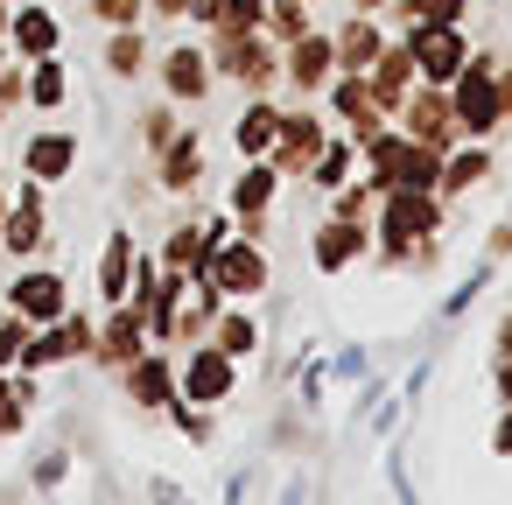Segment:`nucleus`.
I'll return each mask as SVG.
<instances>
[{"instance_id":"obj_1","label":"nucleus","mask_w":512,"mask_h":505,"mask_svg":"<svg viewBox=\"0 0 512 505\" xmlns=\"http://www.w3.org/2000/svg\"><path fill=\"white\" fill-rule=\"evenodd\" d=\"M421 64H428L435 78H449V71L463 64V50H456V36H421Z\"/></svg>"},{"instance_id":"obj_2","label":"nucleus","mask_w":512,"mask_h":505,"mask_svg":"<svg viewBox=\"0 0 512 505\" xmlns=\"http://www.w3.org/2000/svg\"><path fill=\"white\" fill-rule=\"evenodd\" d=\"M491 113H498V92H491L484 78H470V85H463V120H470V127H491Z\"/></svg>"},{"instance_id":"obj_3","label":"nucleus","mask_w":512,"mask_h":505,"mask_svg":"<svg viewBox=\"0 0 512 505\" xmlns=\"http://www.w3.org/2000/svg\"><path fill=\"white\" fill-rule=\"evenodd\" d=\"M386 225H393V232H421V225H428V204H414V197H400V204L386 211Z\"/></svg>"},{"instance_id":"obj_4","label":"nucleus","mask_w":512,"mask_h":505,"mask_svg":"<svg viewBox=\"0 0 512 505\" xmlns=\"http://www.w3.org/2000/svg\"><path fill=\"white\" fill-rule=\"evenodd\" d=\"M190 386H197V393H204V400H211V393H218V386H225V358H204V365H197V379H190Z\"/></svg>"},{"instance_id":"obj_5","label":"nucleus","mask_w":512,"mask_h":505,"mask_svg":"<svg viewBox=\"0 0 512 505\" xmlns=\"http://www.w3.org/2000/svg\"><path fill=\"white\" fill-rule=\"evenodd\" d=\"M64 162H71V148H64V141H43V148H36V169H43V176H57Z\"/></svg>"},{"instance_id":"obj_6","label":"nucleus","mask_w":512,"mask_h":505,"mask_svg":"<svg viewBox=\"0 0 512 505\" xmlns=\"http://www.w3.org/2000/svg\"><path fill=\"white\" fill-rule=\"evenodd\" d=\"M22 302L29 309H57V281H22Z\"/></svg>"},{"instance_id":"obj_7","label":"nucleus","mask_w":512,"mask_h":505,"mask_svg":"<svg viewBox=\"0 0 512 505\" xmlns=\"http://www.w3.org/2000/svg\"><path fill=\"white\" fill-rule=\"evenodd\" d=\"M498 442H505V449H512V421H505V435H498Z\"/></svg>"}]
</instances>
